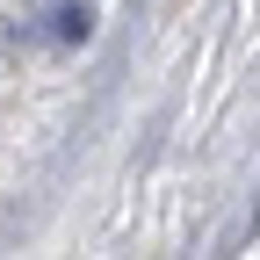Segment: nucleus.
I'll return each instance as SVG.
<instances>
[{
	"instance_id": "f257e3e1",
	"label": "nucleus",
	"mask_w": 260,
	"mask_h": 260,
	"mask_svg": "<svg viewBox=\"0 0 260 260\" xmlns=\"http://www.w3.org/2000/svg\"><path fill=\"white\" fill-rule=\"evenodd\" d=\"M87 29H94V8H87V0H80V8H73V0H65V8L51 15V37H58V44H73V37H87Z\"/></svg>"
}]
</instances>
